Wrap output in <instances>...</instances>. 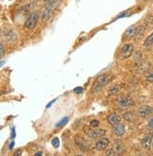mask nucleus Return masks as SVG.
<instances>
[{
    "label": "nucleus",
    "mask_w": 153,
    "mask_h": 156,
    "mask_svg": "<svg viewBox=\"0 0 153 156\" xmlns=\"http://www.w3.org/2000/svg\"><path fill=\"white\" fill-rule=\"evenodd\" d=\"M152 112H153L152 107H150L148 105H143L138 110V115L141 117H146L148 115H150Z\"/></svg>",
    "instance_id": "obj_10"
},
{
    "label": "nucleus",
    "mask_w": 153,
    "mask_h": 156,
    "mask_svg": "<svg viewBox=\"0 0 153 156\" xmlns=\"http://www.w3.org/2000/svg\"><path fill=\"white\" fill-rule=\"evenodd\" d=\"M13 146H14V142L12 141L11 144H10V147H9V149H10V150H12V149H13Z\"/></svg>",
    "instance_id": "obj_25"
},
{
    "label": "nucleus",
    "mask_w": 153,
    "mask_h": 156,
    "mask_svg": "<svg viewBox=\"0 0 153 156\" xmlns=\"http://www.w3.org/2000/svg\"><path fill=\"white\" fill-rule=\"evenodd\" d=\"M152 44H153V32L144 41V45H145V47H150Z\"/></svg>",
    "instance_id": "obj_14"
},
{
    "label": "nucleus",
    "mask_w": 153,
    "mask_h": 156,
    "mask_svg": "<svg viewBox=\"0 0 153 156\" xmlns=\"http://www.w3.org/2000/svg\"><path fill=\"white\" fill-rule=\"evenodd\" d=\"M76 144L82 151H89L90 150V143L87 140L83 139L82 137H80V138L78 137L76 139Z\"/></svg>",
    "instance_id": "obj_11"
},
{
    "label": "nucleus",
    "mask_w": 153,
    "mask_h": 156,
    "mask_svg": "<svg viewBox=\"0 0 153 156\" xmlns=\"http://www.w3.org/2000/svg\"><path fill=\"white\" fill-rule=\"evenodd\" d=\"M107 120L111 125H115L121 122V116L117 114H110L107 116Z\"/></svg>",
    "instance_id": "obj_13"
},
{
    "label": "nucleus",
    "mask_w": 153,
    "mask_h": 156,
    "mask_svg": "<svg viewBox=\"0 0 153 156\" xmlns=\"http://www.w3.org/2000/svg\"><path fill=\"white\" fill-rule=\"evenodd\" d=\"M110 144V140L106 138V137H99L97 139L96 143V148L97 151H104L108 148V146Z\"/></svg>",
    "instance_id": "obj_6"
},
{
    "label": "nucleus",
    "mask_w": 153,
    "mask_h": 156,
    "mask_svg": "<svg viewBox=\"0 0 153 156\" xmlns=\"http://www.w3.org/2000/svg\"><path fill=\"white\" fill-rule=\"evenodd\" d=\"M118 104L121 107H130L134 105V101L130 97H122L118 100Z\"/></svg>",
    "instance_id": "obj_9"
},
{
    "label": "nucleus",
    "mask_w": 153,
    "mask_h": 156,
    "mask_svg": "<svg viewBox=\"0 0 153 156\" xmlns=\"http://www.w3.org/2000/svg\"><path fill=\"white\" fill-rule=\"evenodd\" d=\"M61 0H48V1L44 5V8L42 12V19L43 21L47 20L50 17V15L54 12V11L58 8L60 5Z\"/></svg>",
    "instance_id": "obj_1"
},
{
    "label": "nucleus",
    "mask_w": 153,
    "mask_h": 156,
    "mask_svg": "<svg viewBox=\"0 0 153 156\" xmlns=\"http://www.w3.org/2000/svg\"><path fill=\"white\" fill-rule=\"evenodd\" d=\"M123 151H124L123 144L120 141H115L113 149L109 152H107V155H118L121 154Z\"/></svg>",
    "instance_id": "obj_7"
},
{
    "label": "nucleus",
    "mask_w": 153,
    "mask_h": 156,
    "mask_svg": "<svg viewBox=\"0 0 153 156\" xmlns=\"http://www.w3.org/2000/svg\"><path fill=\"white\" fill-rule=\"evenodd\" d=\"M35 155H43V152H35Z\"/></svg>",
    "instance_id": "obj_28"
},
{
    "label": "nucleus",
    "mask_w": 153,
    "mask_h": 156,
    "mask_svg": "<svg viewBox=\"0 0 153 156\" xmlns=\"http://www.w3.org/2000/svg\"><path fill=\"white\" fill-rule=\"evenodd\" d=\"M123 117L128 121H133L134 120V114L132 112H127L123 115Z\"/></svg>",
    "instance_id": "obj_16"
},
{
    "label": "nucleus",
    "mask_w": 153,
    "mask_h": 156,
    "mask_svg": "<svg viewBox=\"0 0 153 156\" xmlns=\"http://www.w3.org/2000/svg\"><path fill=\"white\" fill-rule=\"evenodd\" d=\"M120 92V86L119 85H114L112 89H111V91H110V94H112V95H117L118 93Z\"/></svg>",
    "instance_id": "obj_17"
},
{
    "label": "nucleus",
    "mask_w": 153,
    "mask_h": 156,
    "mask_svg": "<svg viewBox=\"0 0 153 156\" xmlns=\"http://www.w3.org/2000/svg\"><path fill=\"white\" fill-rule=\"evenodd\" d=\"M106 133V131L103 129H96V128H93V130L88 132V135L91 137V138H99V137L104 136Z\"/></svg>",
    "instance_id": "obj_8"
},
{
    "label": "nucleus",
    "mask_w": 153,
    "mask_h": 156,
    "mask_svg": "<svg viewBox=\"0 0 153 156\" xmlns=\"http://www.w3.org/2000/svg\"><path fill=\"white\" fill-rule=\"evenodd\" d=\"M68 121H69V117H68V116H65V117H64V118H61V120L56 124V127H57V128H62L65 124H67Z\"/></svg>",
    "instance_id": "obj_15"
},
{
    "label": "nucleus",
    "mask_w": 153,
    "mask_h": 156,
    "mask_svg": "<svg viewBox=\"0 0 153 156\" xmlns=\"http://www.w3.org/2000/svg\"><path fill=\"white\" fill-rule=\"evenodd\" d=\"M98 125H99V122H98L97 120H96V119H94V120H92L91 122H90V127L91 128H96Z\"/></svg>",
    "instance_id": "obj_20"
},
{
    "label": "nucleus",
    "mask_w": 153,
    "mask_h": 156,
    "mask_svg": "<svg viewBox=\"0 0 153 156\" xmlns=\"http://www.w3.org/2000/svg\"><path fill=\"white\" fill-rule=\"evenodd\" d=\"M51 144H52V146L54 147V148H59V146H60V140H59V138L58 137H54V138L51 140Z\"/></svg>",
    "instance_id": "obj_19"
},
{
    "label": "nucleus",
    "mask_w": 153,
    "mask_h": 156,
    "mask_svg": "<svg viewBox=\"0 0 153 156\" xmlns=\"http://www.w3.org/2000/svg\"><path fill=\"white\" fill-rule=\"evenodd\" d=\"M40 12H34L30 14V16L26 18V20L25 21V27L28 30H33L34 27L37 25V22L39 20Z\"/></svg>",
    "instance_id": "obj_2"
},
{
    "label": "nucleus",
    "mask_w": 153,
    "mask_h": 156,
    "mask_svg": "<svg viewBox=\"0 0 153 156\" xmlns=\"http://www.w3.org/2000/svg\"><path fill=\"white\" fill-rule=\"evenodd\" d=\"M146 2H149V1H151V0H145Z\"/></svg>",
    "instance_id": "obj_29"
},
{
    "label": "nucleus",
    "mask_w": 153,
    "mask_h": 156,
    "mask_svg": "<svg viewBox=\"0 0 153 156\" xmlns=\"http://www.w3.org/2000/svg\"><path fill=\"white\" fill-rule=\"evenodd\" d=\"M152 140H153V133H147L145 136L143 137V139L141 141V144L143 146V148L145 149V150H147V151H149L150 148H151Z\"/></svg>",
    "instance_id": "obj_5"
},
{
    "label": "nucleus",
    "mask_w": 153,
    "mask_h": 156,
    "mask_svg": "<svg viewBox=\"0 0 153 156\" xmlns=\"http://www.w3.org/2000/svg\"><path fill=\"white\" fill-rule=\"evenodd\" d=\"M134 50V47L133 44H124L121 50H120V55L123 59H128L130 58L131 55H132V52Z\"/></svg>",
    "instance_id": "obj_4"
},
{
    "label": "nucleus",
    "mask_w": 153,
    "mask_h": 156,
    "mask_svg": "<svg viewBox=\"0 0 153 156\" xmlns=\"http://www.w3.org/2000/svg\"><path fill=\"white\" fill-rule=\"evenodd\" d=\"M147 80L148 82H153V73H150V74L147 76Z\"/></svg>",
    "instance_id": "obj_21"
},
{
    "label": "nucleus",
    "mask_w": 153,
    "mask_h": 156,
    "mask_svg": "<svg viewBox=\"0 0 153 156\" xmlns=\"http://www.w3.org/2000/svg\"><path fill=\"white\" fill-rule=\"evenodd\" d=\"M15 136V129L13 128V130H12V137H14Z\"/></svg>",
    "instance_id": "obj_27"
},
{
    "label": "nucleus",
    "mask_w": 153,
    "mask_h": 156,
    "mask_svg": "<svg viewBox=\"0 0 153 156\" xmlns=\"http://www.w3.org/2000/svg\"><path fill=\"white\" fill-rule=\"evenodd\" d=\"M21 154H22V151H18L14 155H15V156H17V155H21Z\"/></svg>",
    "instance_id": "obj_26"
},
{
    "label": "nucleus",
    "mask_w": 153,
    "mask_h": 156,
    "mask_svg": "<svg viewBox=\"0 0 153 156\" xmlns=\"http://www.w3.org/2000/svg\"><path fill=\"white\" fill-rule=\"evenodd\" d=\"M0 48H1V57H3V55H4V47H3V44H1Z\"/></svg>",
    "instance_id": "obj_24"
},
{
    "label": "nucleus",
    "mask_w": 153,
    "mask_h": 156,
    "mask_svg": "<svg viewBox=\"0 0 153 156\" xmlns=\"http://www.w3.org/2000/svg\"><path fill=\"white\" fill-rule=\"evenodd\" d=\"M82 91H83L82 87H77V88L74 89V92H75L76 94H80V93H82Z\"/></svg>",
    "instance_id": "obj_22"
},
{
    "label": "nucleus",
    "mask_w": 153,
    "mask_h": 156,
    "mask_svg": "<svg viewBox=\"0 0 153 156\" xmlns=\"http://www.w3.org/2000/svg\"><path fill=\"white\" fill-rule=\"evenodd\" d=\"M148 128L151 130H153V116L148 120Z\"/></svg>",
    "instance_id": "obj_23"
},
{
    "label": "nucleus",
    "mask_w": 153,
    "mask_h": 156,
    "mask_svg": "<svg viewBox=\"0 0 153 156\" xmlns=\"http://www.w3.org/2000/svg\"><path fill=\"white\" fill-rule=\"evenodd\" d=\"M124 133H125V126L123 124H121V122L113 125V133L115 136L120 137V136H122L124 134Z\"/></svg>",
    "instance_id": "obj_12"
},
{
    "label": "nucleus",
    "mask_w": 153,
    "mask_h": 156,
    "mask_svg": "<svg viewBox=\"0 0 153 156\" xmlns=\"http://www.w3.org/2000/svg\"><path fill=\"white\" fill-rule=\"evenodd\" d=\"M6 34H7V38H8L9 40L12 41V40H15V39H16V34H15L13 31H12V30L8 31Z\"/></svg>",
    "instance_id": "obj_18"
},
{
    "label": "nucleus",
    "mask_w": 153,
    "mask_h": 156,
    "mask_svg": "<svg viewBox=\"0 0 153 156\" xmlns=\"http://www.w3.org/2000/svg\"><path fill=\"white\" fill-rule=\"evenodd\" d=\"M111 79V76L110 75H108V74H104V75H101L98 77L96 81H95V83L93 85V91H98V90H100L101 88H103L106 84H108V82H109Z\"/></svg>",
    "instance_id": "obj_3"
}]
</instances>
